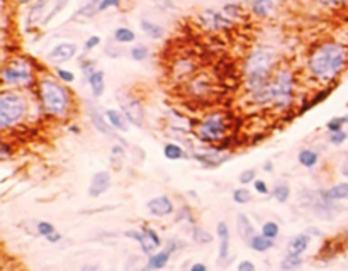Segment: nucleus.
I'll return each instance as SVG.
<instances>
[{
	"label": "nucleus",
	"instance_id": "9",
	"mask_svg": "<svg viewBox=\"0 0 348 271\" xmlns=\"http://www.w3.org/2000/svg\"><path fill=\"white\" fill-rule=\"evenodd\" d=\"M119 104H121V110L126 114V117L136 127H143L144 124V109L143 104L139 102V99L131 95H124L123 99L119 97Z\"/></svg>",
	"mask_w": 348,
	"mask_h": 271
},
{
	"label": "nucleus",
	"instance_id": "30",
	"mask_svg": "<svg viewBox=\"0 0 348 271\" xmlns=\"http://www.w3.org/2000/svg\"><path fill=\"white\" fill-rule=\"evenodd\" d=\"M192 241L199 246H207L214 241V236L211 232H207L206 229H202V227L192 225Z\"/></svg>",
	"mask_w": 348,
	"mask_h": 271
},
{
	"label": "nucleus",
	"instance_id": "1",
	"mask_svg": "<svg viewBox=\"0 0 348 271\" xmlns=\"http://www.w3.org/2000/svg\"><path fill=\"white\" fill-rule=\"evenodd\" d=\"M348 61L346 46L340 42L325 41L318 44L307 58V70L313 78L331 81L343 71Z\"/></svg>",
	"mask_w": 348,
	"mask_h": 271
},
{
	"label": "nucleus",
	"instance_id": "23",
	"mask_svg": "<svg viewBox=\"0 0 348 271\" xmlns=\"http://www.w3.org/2000/svg\"><path fill=\"white\" fill-rule=\"evenodd\" d=\"M139 27H141V31L153 41H160L163 39V36H165V29L162 26H158V24L148 21V19H141V21H139Z\"/></svg>",
	"mask_w": 348,
	"mask_h": 271
},
{
	"label": "nucleus",
	"instance_id": "32",
	"mask_svg": "<svg viewBox=\"0 0 348 271\" xmlns=\"http://www.w3.org/2000/svg\"><path fill=\"white\" fill-rule=\"evenodd\" d=\"M114 39L115 42H119V44H129V42H133L136 39V34H134L133 29H129V27H118L114 31Z\"/></svg>",
	"mask_w": 348,
	"mask_h": 271
},
{
	"label": "nucleus",
	"instance_id": "41",
	"mask_svg": "<svg viewBox=\"0 0 348 271\" xmlns=\"http://www.w3.org/2000/svg\"><path fill=\"white\" fill-rule=\"evenodd\" d=\"M55 73H56V76H58V80L60 81H63V83H73L75 81V75L71 73V71H68V70H63V68H56L55 70Z\"/></svg>",
	"mask_w": 348,
	"mask_h": 271
},
{
	"label": "nucleus",
	"instance_id": "15",
	"mask_svg": "<svg viewBox=\"0 0 348 271\" xmlns=\"http://www.w3.org/2000/svg\"><path fill=\"white\" fill-rule=\"evenodd\" d=\"M89 115L92 120V125L99 130L100 134L104 136H110V138H115V129L109 124L105 114H102L97 107H89Z\"/></svg>",
	"mask_w": 348,
	"mask_h": 271
},
{
	"label": "nucleus",
	"instance_id": "43",
	"mask_svg": "<svg viewBox=\"0 0 348 271\" xmlns=\"http://www.w3.org/2000/svg\"><path fill=\"white\" fill-rule=\"evenodd\" d=\"M331 90H333V88H326V90L320 92V94H318L316 97H314V99H311V102H309L307 105H304V107H302V110H307L309 107H313V105L320 104V102H323L325 99H328V97H330V94H331Z\"/></svg>",
	"mask_w": 348,
	"mask_h": 271
},
{
	"label": "nucleus",
	"instance_id": "33",
	"mask_svg": "<svg viewBox=\"0 0 348 271\" xmlns=\"http://www.w3.org/2000/svg\"><path fill=\"white\" fill-rule=\"evenodd\" d=\"M263 236L270 237V239H277L279 234H280V225L277 224L275 220H267L265 224L262 225V229H260Z\"/></svg>",
	"mask_w": 348,
	"mask_h": 271
},
{
	"label": "nucleus",
	"instance_id": "54",
	"mask_svg": "<svg viewBox=\"0 0 348 271\" xmlns=\"http://www.w3.org/2000/svg\"><path fill=\"white\" fill-rule=\"evenodd\" d=\"M190 271H207V266L204 263H196L190 266Z\"/></svg>",
	"mask_w": 348,
	"mask_h": 271
},
{
	"label": "nucleus",
	"instance_id": "14",
	"mask_svg": "<svg viewBox=\"0 0 348 271\" xmlns=\"http://www.w3.org/2000/svg\"><path fill=\"white\" fill-rule=\"evenodd\" d=\"M110 183H112V180H110V173L109 171H97L90 180L89 195L92 198H97L100 195H104V193L109 190Z\"/></svg>",
	"mask_w": 348,
	"mask_h": 271
},
{
	"label": "nucleus",
	"instance_id": "3",
	"mask_svg": "<svg viewBox=\"0 0 348 271\" xmlns=\"http://www.w3.org/2000/svg\"><path fill=\"white\" fill-rule=\"evenodd\" d=\"M275 66V51L272 48L260 46L255 51H251L245 60L243 73L245 85L248 88V94L265 88L274 76Z\"/></svg>",
	"mask_w": 348,
	"mask_h": 271
},
{
	"label": "nucleus",
	"instance_id": "11",
	"mask_svg": "<svg viewBox=\"0 0 348 271\" xmlns=\"http://www.w3.org/2000/svg\"><path fill=\"white\" fill-rule=\"evenodd\" d=\"M76 51H79V46L75 42H60L56 44L53 50L48 53V60L53 65H60V63H66L70 60H73Z\"/></svg>",
	"mask_w": 348,
	"mask_h": 271
},
{
	"label": "nucleus",
	"instance_id": "22",
	"mask_svg": "<svg viewBox=\"0 0 348 271\" xmlns=\"http://www.w3.org/2000/svg\"><path fill=\"white\" fill-rule=\"evenodd\" d=\"M309 244H311V237H309L307 232H302V234H297L294 236L291 241H289L287 244V253H292V254H302L304 251L309 248Z\"/></svg>",
	"mask_w": 348,
	"mask_h": 271
},
{
	"label": "nucleus",
	"instance_id": "48",
	"mask_svg": "<svg viewBox=\"0 0 348 271\" xmlns=\"http://www.w3.org/2000/svg\"><path fill=\"white\" fill-rule=\"evenodd\" d=\"M183 246L185 244H182L180 241H177V239H170V241H167V244H165V248L170 251V253H177V251H180Z\"/></svg>",
	"mask_w": 348,
	"mask_h": 271
},
{
	"label": "nucleus",
	"instance_id": "56",
	"mask_svg": "<svg viewBox=\"0 0 348 271\" xmlns=\"http://www.w3.org/2000/svg\"><path fill=\"white\" fill-rule=\"evenodd\" d=\"M17 2H19V4H31L32 0H17Z\"/></svg>",
	"mask_w": 348,
	"mask_h": 271
},
{
	"label": "nucleus",
	"instance_id": "47",
	"mask_svg": "<svg viewBox=\"0 0 348 271\" xmlns=\"http://www.w3.org/2000/svg\"><path fill=\"white\" fill-rule=\"evenodd\" d=\"M253 187H255V190H257V193H260V195H268V193H270V188L267 185V182H263V180H255Z\"/></svg>",
	"mask_w": 348,
	"mask_h": 271
},
{
	"label": "nucleus",
	"instance_id": "27",
	"mask_svg": "<svg viewBox=\"0 0 348 271\" xmlns=\"http://www.w3.org/2000/svg\"><path fill=\"white\" fill-rule=\"evenodd\" d=\"M270 193H272V197L279 203H286L289 198H291V185L286 183V182H277Z\"/></svg>",
	"mask_w": 348,
	"mask_h": 271
},
{
	"label": "nucleus",
	"instance_id": "39",
	"mask_svg": "<svg viewBox=\"0 0 348 271\" xmlns=\"http://www.w3.org/2000/svg\"><path fill=\"white\" fill-rule=\"evenodd\" d=\"M348 139V132L346 130H335V132H330V138H328V141H330L333 146H341L343 143H345Z\"/></svg>",
	"mask_w": 348,
	"mask_h": 271
},
{
	"label": "nucleus",
	"instance_id": "46",
	"mask_svg": "<svg viewBox=\"0 0 348 271\" xmlns=\"http://www.w3.org/2000/svg\"><path fill=\"white\" fill-rule=\"evenodd\" d=\"M121 2H123V0H100L97 12H104V11H107V9H110V7H119Z\"/></svg>",
	"mask_w": 348,
	"mask_h": 271
},
{
	"label": "nucleus",
	"instance_id": "35",
	"mask_svg": "<svg viewBox=\"0 0 348 271\" xmlns=\"http://www.w3.org/2000/svg\"><path fill=\"white\" fill-rule=\"evenodd\" d=\"M68 2H70V0H56L55 6H53V9H51V12L48 14L45 19H43V24H48L50 21H53V19H55L61 11H65V7L68 6Z\"/></svg>",
	"mask_w": 348,
	"mask_h": 271
},
{
	"label": "nucleus",
	"instance_id": "17",
	"mask_svg": "<svg viewBox=\"0 0 348 271\" xmlns=\"http://www.w3.org/2000/svg\"><path fill=\"white\" fill-rule=\"evenodd\" d=\"M320 195L325 202H340L348 200V183H336L326 190H320Z\"/></svg>",
	"mask_w": 348,
	"mask_h": 271
},
{
	"label": "nucleus",
	"instance_id": "28",
	"mask_svg": "<svg viewBox=\"0 0 348 271\" xmlns=\"http://www.w3.org/2000/svg\"><path fill=\"white\" fill-rule=\"evenodd\" d=\"M163 156L170 159V161H177V159L185 158V149L177 143H167L163 146Z\"/></svg>",
	"mask_w": 348,
	"mask_h": 271
},
{
	"label": "nucleus",
	"instance_id": "24",
	"mask_svg": "<svg viewBox=\"0 0 348 271\" xmlns=\"http://www.w3.org/2000/svg\"><path fill=\"white\" fill-rule=\"evenodd\" d=\"M274 241L275 239H270V237L267 236H263L262 232L260 234H255L251 239L248 241V246L253 251H257V253H265V251H270L274 248Z\"/></svg>",
	"mask_w": 348,
	"mask_h": 271
},
{
	"label": "nucleus",
	"instance_id": "13",
	"mask_svg": "<svg viewBox=\"0 0 348 271\" xmlns=\"http://www.w3.org/2000/svg\"><path fill=\"white\" fill-rule=\"evenodd\" d=\"M217 237H219V249H217V258H219V263L224 264V261L229 258L231 253V234H229V227L224 220L217 222Z\"/></svg>",
	"mask_w": 348,
	"mask_h": 271
},
{
	"label": "nucleus",
	"instance_id": "10",
	"mask_svg": "<svg viewBox=\"0 0 348 271\" xmlns=\"http://www.w3.org/2000/svg\"><path fill=\"white\" fill-rule=\"evenodd\" d=\"M199 21L202 26L211 29V31H223V29L231 27V24H233L224 11H214V9H207V11L201 12Z\"/></svg>",
	"mask_w": 348,
	"mask_h": 271
},
{
	"label": "nucleus",
	"instance_id": "29",
	"mask_svg": "<svg viewBox=\"0 0 348 271\" xmlns=\"http://www.w3.org/2000/svg\"><path fill=\"white\" fill-rule=\"evenodd\" d=\"M48 2H50V0H36L34 6L31 7V11H29V14H27V24H29V26L41 21L43 12H45Z\"/></svg>",
	"mask_w": 348,
	"mask_h": 271
},
{
	"label": "nucleus",
	"instance_id": "34",
	"mask_svg": "<svg viewBox=\"0 0 348 271\" xmlns=\"http://www.w3.org/2000/svg\"><path fill=\"white\" fill-rule=\"evenodd\" d=\"M251 200V192L245 187L241 188H236V190L233 192V202L238 203V205H245V203H248Z\"/></svg>",
	"mask_w": 348,
	"mask_h": 271
},
{
	"label": "nucleus",
	"instance_id": "4",
	"mask_svg": "<svg viewBox=\"0 0 348 271\" xmlns=\"http://www.w3.org/2000/svg\"><path fill=\"white\" fill-rule=\"evenodd\" d=\"M37 95H40L41 109L53 117H65L71 109V94L63 85V81L55 78L37 80Z\"/></svg>",
	"mask_w": 348,
	"mask_h": 271
},
{
	"label": "nucleus",
	"instance_id": "53",
	"mask_svg": "<svg viewBox=\"0 0 348 271\" xmlns=\"http://www.w3.org/2000/svg\"><path fill=\"white\" fill-rule=\"evenodd\" d=\"M9 154H11V146H9V144H7L6 141H4V143H2V151H0V158L6 159V158L9 156Z\"/></svg>",
	"mask_w": 348,
	"mask_h": 271
},
{
	"label": "nucleus",
	"instance_id": "57",
	"mask_svg": "<svg viewBox=\"0 0 348 271\" xmlns=\"http://www.w3.org/2000/svg\"><path fill=\"white\" fill-rule=\"evenodd\" d=\"M70 130H71V132H75V134H76V132H79V129H76V127H75V125H71V127H70Z\"/></svg>",
	"mask_w": 348,
	"mask_h": 271
},
{
	"label": "nucleus",
	"instance_id": "7",
	"mask_svg": "<svg viewBox=\"0 0 348 271\" xmlns=\"http://www.w3.org/2000/svg\"><path fill=\"white\" fill-rule=\"evenodd\" d=\"M228 130H229V124L224 119V115L219 112H214V114H209L197 124L196 136L202 143L216 144L226 139Z\"/></svg>",
	"mask_w": 348,
	"mask_h": 271
},
{
	"label": "nucleus",
	"instance_id": "2",
	"mask_svg": "<svg viewBox=\"0 0 348 271\" xmlns=\"http://www.w3.org/2000/svg\"><path fill=\"white\" fill-rule=\"evenodd\" d=\"M250 99L258 105H272L277 110H287L294 100V75L289 68H280L265 88L250 94Z\"/></svg>",
	"mask_w": 348,
	"mask_h": 271
},
{
	"label": "nucleus",
	"instance_id": "38",
	"mask_svg": "<svg viewBox=\"0 0 348 271\" xmlns=\"http://www.w3.org/2000/svg\"><path fill=\"white\" fill-rule=\"evenodd\" d=\"M110 161L114 163L115 169L121 168V164L124 161V148L123 146H114L110 149Z\"/></svg>",
	"mask_w": 348,
	"mask_h": 271
},
{
	"label": "nucleus",
	"instance_id": "42",
	"mask_svg": "<svg viewBox=\"0 0 348 271\" xmlns=\"http://www.w3.org/2000/svg\"><path fill=\"white\" fill-rule=\"evenodd\" d=\"M240 183L241 185H250V183H253L255 180H257V171H255L253 168H250V169H245L243 173L240 175Z\"/></svg>",
	"mask_w": 348,
	"mask_h": 271
},
{
	"label": "nucleus",
	"instance_id": "45",
	"mask_svg": "<svg viewBox=\"0 0 348 271\" xmlns=\"http://www.w3.org/2000/svg\"><path fill=\"white\" fill-rule=\"evenodd\" d=\"M182 220H187L190 222L192 225H194V219H192V212L187 209V207H183V209L178 212L177 217H175V222H182Z\"/></svg>",
	"mask_w": 348,
	"mask_h": 271
},
{
	"label": "nucleus",
	"instance_id": "25",
	"mask_svg": "<svg viewBox=\"0 0 348 271\" xmlns=\"http://www.w3.org/2000/svg\"><path fill=\"white\" fill-rule=\"evenodd\" d=\"M297 161L301 166L311 169L318 164V161H320V154H318L314 149H309V148H302L301 151L297 153Z\"/></svg>",
	"mask_w": 348,
	"mask_h": 271
},
{
	"label": "nucleus",
	"instance_id": "8",
	"mask_svg": "<svg viewBox=\"0 0 348 271\" xmlns=\"http://www.w3.org/2000/svg\"><path fill=\"white\" fill-rule=\"evenodd\" d=\"M126 237H129V239H134L138 241L139 248L146 256L153 254L154 251L162 246V239L160 236L157 234V231L151 229V227H143V229H129L124 232Z\"/></svg>",
	"mask_w": 348,
	"mask_h": 271
},
{
	"label": "nucleus",
	"instance_id": "31",
	"mask_svg": "<svg viewBox=\"0 0 348 271\" xmlns=\"http://www.w3.org/2000/svg\"><path fill=\"white\" fill-rule=\"evenodd\" d=\"M302 254H292V253H287L284 256V259L280 261V268L286 269V271H292V269H297L302 266Z\"/></svg>",
	"mask_w": 348,
	"mask_h": 271
},
{
	"label": "nucleus",
	"instance_id": "26",
	"mask_svg": "<svg viewBox=\"0 0 348 271\" xmlns=\"http://www.w3.org/2000/svg\"><path fill=\"white\" fill-rule=\"evenodd\" d=\"M274 9H275L274 0H253V4H251V12L258 17L270 16V12H272Z\"/></svg>",
	"mask_w": 348,
	"mask_h": 271
},
{
	"label": "nucleus",
	"instance_id": "18",
	"mask_svg": "<svg viewBox=\"0 0 348 271\" xmlns=\"http://www.w3.org/2000/svg\"><path fill=\"white\" fill-rule=\"evenodd\" d=\"M104 114H105V117H107L109 124L112 125L115 130H123V132H126V130L129 129V124H131V122L128 120V117H126V114L123 112V110L107 109Z\"/></svg>",
	"mask_w": 348,
	"mask_h": 271
},
{
	"label": "nucleus",
	"instance_id": "12",
	"mask_svg": "<svg viewBox=\"0 0 348 271\" xmlns=\"http://www.w3.org/2000/svg\"><path fill=\"white\" fill-rule=\"evenodd\" d=\"M146 209L149 210V214L154 215V217H167V215L173 214V210H175V203H173L170 197L158 195L146 203Z\"/></svg>",
	"mask_w": 348,
	"mask_h": 271
},
{
	"label": "nucleus",
	"instance_id": "5",
	"mask_svg": "<svg viewBox=\"0 0 348 271\" xmlns=\"http://www.w3.org/2000/svg\"><path fill=\"white\" fill-rule=\"evenodd\" d=\"M2 81L12 88L31 86L36 81L34 61L26 56H12L2 68Z\"/></svg>",
	"mask_w": 348,
	"mask_h": 271
},
{
	"label": "nucleus",
	"instance_id": "55",
	"mask_svg": "<svg viewBox=\"0 0 348 271\" xmlns=\"http://www.w3.org/2000/svg\"><path fill=\"white\" fill-rule=\"evenodd\" d=\"M263 171H267V173H272L274 171V164H272V161H267L263 164Z\"/></svg>",
	"mask_w": 348,
	"mask_h": 271
},
{
	"label": "nucleus",
	"instance_id": "58",
	"mask_svg": "<svg viewBox=\"0 0 348 271\" xmlns=\"http://www.w3.org/2000/svg\"><path fill=\"white\" fill-rule=\"evenodd\" d=\"M346 236H348V232H346Z\"/></svg>",
	"mask_w": 348,
	"mask_h": 271
},
{
	"label": "nucleus",
	"instance_id": "6",
	"mask_svg": "<svg viewBox=\"0 0 348 271\" xmlns=\"http://www.w3.org/2000/svg\"><path fill=\"white\" fill-rule=\"evenodd\" d=\"M27 114V100L19 92H4L0 97V129L17 125Z\"/></svg>",
	"mask_w": 348,
	"mask_h": 271
},
{
	"label": "nucleus",
	"instance_id": "19",
	"mask_svg": "<svg viewBox=\"0 0 348 271\" xmlns=\"http://www.w3.org/2000/svg\"><path fill=\"white\" fill-rule=\"evenodd\" d=\"M170 256H172V253L167 248L162 249V251H154L153 254L148 256V261H146L144 269H162V268H165V266L168 264V261H170Z\"/></svg>",
	"mask_w": 348,
	"mask_h": 271
},
{
	"label": "nucleus",
	"instance_id": "51",
	"mask_svg": "<svg viewBox=\"0 0 348 271\" xmlns=\"http://www.w3.org/2000/svg\"><path fill=\"white\" fill-rule=\"evenodd\" d=\"M316 2L326 7H335V6H340V4H345L346 0H316Z\"/></svg>",
	"mask_w": 348,
	"mask_h": 271
},
{
	"label": "nucleus",
	"instance_id": "40",
	"mask_svg": "<svg viewBox=\"0 0 348 271\" xmlns=\"http://www.w3.org/2000/svg\"><path fill=\"white\" fill-rule=\"evenodd\" d=\"M36 229H37V234L43 236V237H48L50 234H53L56 229H55V225L51 224V222H46V220H41V222H37V225H36Z\"/></svg>",
	"mask_w": 348,
	"mask_h": 271
},
{
	"label": "nucleus",
	"instance_id": "16",
	"mask_svg": "<svg viewBox=\"0 0 348 271\" xmlns=\"http://www.w3.org/2000/svg\"><path fill=\"white\" fill-rule=\"evenodd\" d=\"M229 158V154H223L221 149H214V151H206V153H196L194 159H197L202 166L207 168H216L219 164H223L226 159Z\"/></svg>",
	"mask_w": 348,
	"mask_h": 271
},
{
	"label": "nucleus",
	"instance_id": "50",
	"mask_svg": "<svg viewBox=\"0 0 348 271\" xmlns=\"http://www.w3.org/2000/svg\"><path fill=\"white\" fill-rule=\"evenodd\" d=\"M238 271H255V264L251 261H241V263L236 266Z\"/></svg>",
	"mask_w": 348,
	"mask_h": 271
},
{
	"label": "nucleus",
	"instance_id": "20",
	"mask_svg": "<svg viewBox=\"0 0 348 271\" xmlns=\"http://www.w3.org/2000/svg\"><path fill=\"white\" fill-rule=\"evenodd\" d=\"M236 229H238L240 237L245 241L246 244H248V241L251 239V237L257 234L253 224H251V220H250V217L246 214H238V217H236Z\"/></svg>",
	"mask_w": 348,
	"mask_h": 271
},
{
	"label": "nucleus",
	"instance_id": "52",
	"mask_svg": "<svg viewBox=\"0 0 348 271\" xmlns=\"http://www.w3.org/2000/svg\"><path fill=\"white\" fill-rule=\"evenodd\" d=\"M46 241H48V243H51V244H56V243H60V241H61V234H60V232H53V234H50V236H48L46 237Z\"/></svg>",
	"mask_w": 348,
	"mask_h": 271
},
{
	"label": "nucleus",
	"instance_id": "37",
	"mask_svg": "<svg viewBox=\"0 0 348 271\" xmlns=\"http://www.w3.org/2000/svg\"><path fill=\"white\" fill-rule=\"evenodd\" d=\"M345 124H348V114L341 115V117H333L330 122L326 124V129H328V132H335V130H341Z\"/></svg>",
	"mask_w": 348,
	"mask_h": 271
},
{
	"label": "nucleus",
	"instance_id": "49",
	"mask_svg": "<svg viewBox=\"0 0 348 271\" xmlns=\"http://www.w3.org/2000/svg\"><path fill=\"white\" fill-rule=\"evenodd\" d=\"M99 44H100V37L99 36H90L89 39L85 41V50L90 51V50H94V48H97Z\"/></svg>",
	"mask_w": 348,
	"mask_h": 271
},
{
	"label": "nucleus",
	"instance_id": "44",
	"mask_svg": "<svg viewBox=\"0 0 348 271\" xmlns=\"http://www.w3.org/2000/svg\"><path fill=\"white\" fill-rule=\"evenodd\" d=\"M80 66H82V71H84L85 76H87V80H89V76L95 71V61L94 60H84Z\"/></svg>",
	"mask_w": 348,
	"mask_h": 271
},
{
	"label": "nucleus",
	"instance_id": "21",
	"mask_svg": "<svg viewBox=\"0 0 348 271\" xmlns=\"http://www.w3.org/2000/svg\"><path fill=\"white\" fill-rule=\"evenodd\" d=\"M87 83L90 86L92 95H94L95 99H99V97L104 95V90H105V73L102 70H95L94 73L89 76Z\"/></svg>",
	"mask_w": 348,
	"mask_h": 271
},
{
	"label": "nucleus",
	"instance_id": "36",
	"mask_svg": "<svg viewBox=\"0 0 348 271\" xmlns=\"http://www.w3.org/2000/svg\"><path fill=\"white\" fill-rule=\"evenodd\" d=\"M129 55H131V58L134 61H144L148 58V55H149V50L146 46H143V44H136L134 48H131Z\"/></svg>",
	"mask_w": 348,
	"mask_h": 271
}]
</instances>
